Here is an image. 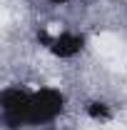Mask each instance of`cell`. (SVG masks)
<instances>
[{
    "instance_id": "1",
    "label": "cell",
    "mask_w": 127,
    "mask_h": 130,
    "mask_svg": "<svg viewBox=\"0 0 127 130\" xmlns=\"http://www.w3.org/2000/svg\"><path fill=\"white\" fill-rule=\"evenodd\" d=\"M65 108V98L55 88H40L30 93V105H28V125H40L50 123Z\"/></svg>"
},
{
    "instance_id": "2",
    "label": "cell",
    "mask_w": 127,
    "mask_h": 130,
    "mask_svg": "<svg viewBox=\"0 0 127 130\" xmlns=\"http://www.w3.org/2000/svg\"><path fill=\"white\" fill-rule=\"evenodd\" d=\"M50 3H57V5H60V3H67V0H50Z\"/></svg>"
}]
</instances>
